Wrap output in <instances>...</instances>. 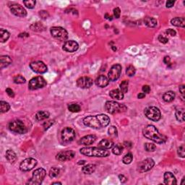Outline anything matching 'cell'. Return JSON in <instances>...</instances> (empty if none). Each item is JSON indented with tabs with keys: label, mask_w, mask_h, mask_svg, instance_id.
<instances>
[{
	"label": "cell",
	"mask_w": 185,
	"mask_h": 185,
	"mask_svg": "<svg viewBox=\"0 0 185 185\" xmlns=\"http://www.w3.org/2000/svg\"><path fill=\"white\" fill-rule=\"evenodd\" d=\"M83 123L87 127L93 129H101L109 124L110 118L105 114L89 116L83 119Z\"/></svg>",
	"instance_id": "obj_1"
},
{
	"label": "cell",
	"mask_w": 185,
	"mask_h": 185,
	"mask_svg": "<svg viewBox=\"0 0 185 185\" xmlns=\"http://www.w3.org/2000/svg\"><path fill=\"white\" fill-rule=\"evenodd\" d=\"M142 134L147 139L150 140L156 143L161 144L166 141V137L161 135L156 127L153 125H147L142 130Z\"/></svg>",
	"instance_id": "obj_2"
},
{
	"label": "cell",
	"mask_w": 185,
	"mask_h": 185,
	"mask_svg": "<svg viewBox=\"0 0 185 185\" xmlns=\"http://www.w3.org/2000/svg\"><path fill=\"white\" fill-rule=\"evenodd\" d=\"M81 154L88 157H107L110 155V152L106 149L96 147H82L80 150Z\"/></svg>",
	"instance_id": "obj_3"
},
{
	"label": "cell",
	"mask_w": 185,
	"mask_h": 185,
	"mask_svg": "<svg viewBox=\"0 0 185 185\" xmlns=\"http://www.w3.org/2000/svg\"><path fill=\"white\" fill-rule=\"evenodd\" d=\"M105 108L107 112L111 113V114L124 112L127 110V107L124 104H120L116 101H107L105 104Z\"/></svg>",
	"instance_id": "obj_4"
},
{
	"label": "cell",
	"mask_w": 185,
	"mask_h": 185,
	"mask_svg": "<svg viewBox=\"0 0 185 185\" xmlns=\"http://www.w3.org/2000/svg\"><path fill=\"white\" fill-rule=\"evenodd\" d=\"M46 175V172L45 169L39 168V169H36L33 173V176L31 179L28 181V184H32V185H39L41 184L44 179L45 176Z\"/></svg>",
	"instance_id": "obj_5"
},
{
	"label": "cell",
	"mask_w": 185,
	"mask_h": 185,
	"mask_svg": "<svg viewBox=\"0 0 185 185\" xmlns=\"http://www.w3.org/2000/svg\"><path fill=\"white\" fill-rule=\"evenodd\" d=\"M9 130L11 132L17 134H25L28 132V129L23 122L17 119L11 122L8 126Z\"/></svg>",
	"instance_id": "obj_6"
},
{
	"label": "cell",
	"mask_w": 185,
	"mask_h": 185,
	"mask_svg": "<svg viewBox=\"0 0 185 185\" xmlns=\"http://www.w3.org/2000/svg\"><path fill=\"white\" fill-rule=\"evenodd\" d=\"M51 34L54 38L61 41H65L68 38V33L64 28L52 27L50 30Z\"/></svg>",
	"instance_id": "obj_7"
},
{
	"label": "cell",
	"mask_w": 185,
	"mask_h": 185,
	"mask_svg": "<svg viewBox=\"0 0 185 185\" xmlns=\"http://www.w3.org/2000/svg\"><path fill=\"white\" fill-rule=\"evenodd\" d=\"M145 115L147 119L153 122H158L161 117V111L158 108L155 106H149L145 109Z\"/></svg>",
	"instance_id": "obj_8"
},
{
	"label": "cell",
	"mask_w": 185,
	"mask_h": 185,
	"mask_svg": "<svg viewBox=\"0 0 185 185\" xmlns=\"http://www.w3.org/2000/svg\"><path fill=\"white\" fill-rule=\"evenodd\" d=\"M46 85V81L44 78L42 77H35L32 78L29 81L28 88L29 89L34 91V90H38L40 88H43Z\"/></svg>",
	"instance_id": "obj_9"
},
{
	"label": "cell",
	"mask_w": 185,
	"mask_h": 185,
	"mask_svg": "<svg viewBox=\"0 0 185 185\" xmlns=\"http://www.w3.org/2000/svg\"><path fill=\"white\" fill-rule=\"evenodd\" d=\"M121 72H122V66L120 65L116 64L113 65L108 74V78L109 81L113 82L118 80L120 77Z\"/></svg>",
	"instance_id": "obj_10"
},
{
	"label": "cell",
	"mask_w": 185,
	"mask_h": 185,
	"mask_svg": "<svg viewBox=\"0 0 185 185\" xmlns=\"http://www.w3.org/2000/svg\"><path fill=\"white\" fill-rule=\"evenodd\" d=\"M75 132L70 127H65L62 131V141L65 143H69L74 140L75 138Z\"/></svg>",
	"instance_id": "obj_11"
},
{
	"label": "cell",
	"mask_w": 185,
	"mask_h": 185,
	"mask_svg": "<svg viewBox=\"0 0 185 185\" xmlns=\"http://www.w3.org/2000/svg\"><path fill=\"white\" fill-rule=\"evenodd\" d=\"M37 165V161L33 158H28L25 159L20 164V169L22 172H28L32 170Z\"/></svg>",
	"instance_id": "obj_12"
},
{
	"label": "cell",
	"mask_w": 185,
	"mask_h": 185,
	"mask_svg": "<svg viewBox=\"0 0 185 185\" xmlns=\"http://www.w3.org/2000/svg\"><path fill=\"white\" fill-rule=\"evenodd\" d=\"M155 162L152 158H146L138 165V170L140 173L148 172L154 166Z\"/></svg>",
	"instance_id": "obj_13"
},
{
	"label": "cell",
	"mask_w": 185,
	"mask_h": 185,
	"mask_svg": "<svg viewBox=\"0 0 185 185\" xmlns=\"http://www.w3.org/2000/svg\"><path fill=\"white\" fill-rule=\"evenodd\" d=\"M30 67L33 72L39 74H43L47 72V66L41 61H36L31 62L30 64Z\"/></svg>",
	"instance_id": "obj_14"
},
{
	"label": "cell",
	"mask_w": 185,
	"mask_h": 185,
	"mask_svg": "<svg viewBox=\"0 0 185 185\" xmlns=\"http://www.w3.org/2000/svg\"><path fill=\"white\" fill-rule=\"evenodd\" d=\"M75 156V153L73 150H66V151L60 152L56 155V159L61 162L70 161Z\"/></svg>",
	"instance_id": "obj_15"
},
{
	"label": "cell",
	"mask_w": 185,
	"mask_h": 185,
	"mask_svg": "<svg viewBox=\"0 0 185 185\" xmlns=\"http://www.w3.org/2000/svg\"><path fill=\"white\" fill-rule=\"evenodd\" d=\"M10 10L12 14L15 15V16L21 17V18H25L27 15V12H26V9L21 6V4H14L10 6Z\"/></svg>",
	"instance_id": "obj_16"
},
{
	"label": "cell",
	"mask_w": 185,
	"mask_h": 185,
	"mask_svg": "<svg viewBox=\"0 0 185 185\" xmlns=\"http://www.w3.org/2000/svg\"><path fill=\"white\" fill-rule=\"evenodd\" d=\"M93 84V80L89 77H82L77 80V85L82 89L90 88Z\"/></svg>",
	"instance_id": "obj_17"
},
{
	"label": "cell",
	"mask_w": 185,
	"mask_h": 185,
	"mask_svg": "<svg viewBox=\"0 0 185 185\" xmlns=\"http://www.w3.org/2000/svg\"><path fill=\"white\" fill-rule=\"evenodd\" d=\"M79 45L77 43V42L75 41H73V40H69V41H65V43L63 45V49L64 51L67 52L72 53L76 52V51L78 49Z\"/></svg>",
	"instance_id": "obj_18"
},
{
	"label": "cell",
	"mask_w": 185,
	"mask_h": 185,
	"mask_svg": "<svg viewBox=\"0 0 185 185\" xmlns=\"http://www.w3.org/2000/svg\"><path fill=\"white\" fill-rule=\"evenodd\" d=\"M96 139H97V138H96V135H86V136H84L83 138L80 139V143L84 145H89L94 143Z\"/></svg>",
	"instance_id": "obj_19"
},
{
	"label": "cell",
	"mask_w": 185,
	"mask_h": 185,
	"mask_svg": "<svg viewBox=\"0 0 185 185\" xmlns=\"http://www.w3.org/2000/svg\"><path fill=\"white\" fill-rule=\"evenodd\" d=\"M164 183L167 185H175L177 184L176 177L171 172H166L164 174Z\"/></svg>",
	"instance_id": "obj_20"
},
{
	"label": "cell",
	"mask_w": 185,
	"mask_h": 185,
	"mask_svg": "<svg viewBox=\"0 0 185 185\" xmlns=\"http://www.w3.org/2000/svg\"><path fill=\"white\" fill-rule=\"evenodd\" d=\"M96 84L97 86L100 87V88H105L109 83V80L107 77H106L105 75H100L99 77H98L96 80Z\"/></svg>",
	"instance_id": "obj_21"
},
{
	"label": "cell",
	"mask_w": 185,
	"mask_h": 185,
	"mask_svg": "<svg viewBox=\"0 0 185 185\" xmlns=\"http://www.w3.org/2000/svg\"><path fill=\"white\" fill-rule=\"evenodd\" d=\"M12 59L9 56H1L0 57V68L3 69L6 67L9 66L12 63Z\"/></svg>",
	"instance_id": "obj_22"
},
{
	"label": "cell",
	"mask_w": 185,
	"mask_h": 185,
	"mask_svg": "<svg viewBox=\"0 0 185 185\" xmlns=\"http://www.w3.org/2000/svg\"><path fill=\"white\" fill-rule=\"evenodd\" d=\"M109 96L116 100H122L124 99V93L119 89H114L110 91Z\"/></svg>",
	"instance_id": "obj_23"
},
{
	"label": "cell",
	"mask_w": 185,
	"mask_h": 185,
	"mask_svg": "<svg viewBox=\"0 0 185 185\" xmlns=\"http://www.w3.org/2000/svg\"><path fill=\"white\" fill-rule=\"evenodd\" d=\"M99 147H101L103 149H110L111 147H113V146L114 145L113 142L111 140L109 139H103L99 142Z\"/></svg>",
	"instance_id": "obj_24"
},
{
	"label": "cell",
	"mask_w": 185,
	"mask_h": 185,
	"mask_svg": "<svg viewBox=\"0 0 185 185\" xmlns=\"http://www.w3.org/2000/svg\"><path fill=\"white\" fill-rule=\"evenodd\" d=\"M171 23L173 26H176V27H180V28H184L185 26V21L184 18H173V19L171 21Z\"/></svg>",
	"instance_id": "obj_25"
},
{
	"label": "cell",
	"mask_w": 185,
	"mask_h": 185,
	"mask_svg": "<svg viewBox=\"0 0 185 185\" xmlns=\"http://www.w3.org/2000/svg\"><path fill=\"white\" fill-rule=\"evenodd\" d=\"M5 157L6 159L7 160V161H8L9 163H11V164L14 163L17 160L16 153H15L12 150H7V151H6Z\"/></svg>",
	"instance_id": "obj_26"
},
{
	"label": "cell",
	"mask_w": 185,
	"mask_h": 185,
	"mask_svg": "<svg viewBox=\"0 0 185 185\" xmlns=\"http://www.w3.org/2000/svg\"><path fill=\"white\" fill-rule=\"evenodd\" d=\"M144 23L145 24V26H147L148 28H155L156 27L158 22H157V21L154 18L146 17L144 19Z\"/></svg>",
	"instance_id": "obj_27"
},
{
	"label": "cell",
	"mask_w": 185,
	"mask_h": 185,
	"mask_svg": "<svg viewBox=\"0 0 185 185\" xmlns=\"http://www.w3.org/2000/svg\"><path fill=\"white\" fill-rule=\"evenodd\" d=\"M175 93L173 91H168V92L165 93L163 96V99L165 102L167 103H170V102L173 101L175 99Z\"/></svg>",
	"instance_id": "obj_28"
},
{
	"label": "cell",
	"mask_w": 185,
	"mask_h": 185,
	"mask_svg": "<svg viewBox=\"0 0 185 185\" xmlns=\"http://www.w3.org/2000/svg\"><path fill=\"white\" fill-rule=\"evenodd\" d=\"M49 112L47 111H38L35 114V119L37 121H43L48 119L49 117Z\"/></svg>",
	"instance_id": "obj_29"
},
{
	"label": "cell",
	"mask_w": 185,
	"mask_h": 185,
	"mask_svg": "<svg viewBox=\"0 0 185 185\" xmlns=\"http://www.w3.org/2000/svg\"><path fill=\"white\" fill-rule=\"evenodd\" d=\"M96 168V166L94 164H88L82 167V172L85 174H91L95 172Z\"/></svg>",
	"instance_id": "obj_30"
},
{
	"label": "cell",
	"mask_w": 185,
	"mask_h": 185,
	"mask_svg": "<svg viewBox=\"0 0 185 185\" xmlns=\"http://www.w3.org/2000/svg\"><path fill=\"white\" fill-rule=\"evenodd\" d=\"M10 34L8 31L3 28L0 29V41H1V43L7 41L10 38Z\"/></svg>",
	"instance_id": "obj_31"
},
{
	"label": "cell",
	"mask_w": 185,
	"mask_h": 185,
	"mask_svg": "<svg viewBox=\"0 0 185 185\" xmlns=\"http://www.w3.org/2000/svg\"><path fill=\"white\" fill-rule=\"evenodd\" d=\"M30 29L33 31H36V32H41V31L44 30L45 27L43 24L41 23H33L30 26Z\"/></svg>",
	"instance_id": "obj_32"
},
{
	"label": "cell",
	"mask_w": 185,
	"mask_h": 185,
	"mask_svg": "<svg viewBox=\"0 0 185 185\" xmlns=\"http://www.w3.org/2000/svg\"><path fill=\"white\" fill-rule=\"evenodd\" d=\"M175 115L176 118L179 122H184V108H181L179 109H177Z\"/></svg>",
	"instance_id": "obj_33"
},
{
	"label": "cell",
	"mask_w": 185,
	"mask_h": 185,
	"mask_svg": "<svg viewBox=\"0 0 185 185\" xmlns=\"http://www.w3.org/2000/svg\"><path fill=\"white\" fill-rule=\"evenodd\" d=\"M123 149H124V147L122 145L116 144L113 146L112 153L114 155H121L122 153V152H123Z\"/></svg>",
	"instance_id": "obj_34"
},
{
	"label": "cell",
	"mask_w": 185,
	"mask_h": 185,
	"mask_svg": "<svg viewBox=\"0 0 185 185\" xmlns=\"http://www.w3.org/2000/svg\"><path fill=\"white\" fill-rule=\"evenodd\" d=\"M10 106L7 102L3 101L0 102V111H1V113L7 112L10 110Z\"/></svg>",
	"instance_id": "obj_35"
},
{
	"label": "cell",
	"mask_w": 185,
	"mask_h": 185,
	"mask_svg": "<svg viewBox=\"0 0 185 185\" xmlns=\"http://www.w3.org/2000/svg\"><path fill=\"white\" fill-rule=\"evenodd\" d=\"M68 109H69V111L73 113H77L80 111L81 110V108H80V105L77 103H71L68 106Z\"/></svg>",
	"instance_id": "obj_36"
},
{
	"label": "cell",
	"mask_w": 185,
	"mask_h": 185,
	"mask_svg": "<svg viewBox=\"0 0 185 185\" xmlns=\"http://www.w3.org/2000/svg\"><path fill=\"white\" fill-rule=\"evenodd\" d=\"M60 169H58V168L57 167H53L50 169V171H49V176L52 179L55 178V177L58 176V175L60 174Z\"/></svg>",
	"instance_id": "obj_37"
},
{
	"label": "cell",
	"mask_w": 185,
	"mask_h": 185,
	"mask_svg": "<svg viewBox=\"0 0 185 185\" xmlns=\"http://www.w3.org/2000/svg\"><path fill=\"white\" fill-rule=\"evenodd\" d=\"M133 160V155L131 153H128L127 154H126L124 156L122 161L124 164H131V162Z\"/></svg>",
	"instance_id": "obj_38"
},
{
	"label": "cell",
	"mask_w": 185,
	"mask_h": 185,
	"mask_svg": "<svg viewBox=\"0 0 185 185\" xmlns=\"http://www.w3.org/2000/svg\"><path fill=\"white\" fill-rule=\"evenodd\" d=\"M128 80H124V81L120 84V91L123 93H127V91H128Z\"/></svg>",
	"instance_id": "obj_39"
},
{
	"label": "cell",
	"mask_w": 185,
	"mask_h": 185,
	"mask_svg": "<svg viewBox=\"0 0 185 185\" xmlns=\"http://www.w3.org/2000/svg\"><path fill=\"white\" fill-rule=\"evenodd\" d=\"M135 72H136V69L134 67L133 65H130L127 68V70H126V74L129 76V77H133L135 75Z\"/></svg>",
	"instance_id": "obj_40"
},
{
	"label": "cell",
	"mask_w": 185,
	"mask_h": 185,
	"mask_svg": "<svg viewBox=\"0 0 185 185\" xmlns=\"http://www.w3.org/2000/svg\"><path fill=\"white\" fill-rule=\"evenodd\" d=\"M35 3H36V1H34V0H28V1H23V4H25V6L28 9L34 8L35 5Z\"/></svg>",
	"instance_id": "obj_41"
},
{
	"label": "cell",
	"mask_w": 185,
	"mask_h": 185,
	"mask_svg": "<svg viewBox=\"0 0 185 185\" xmlns=\"http://www.w3.org/2000/svg\"><path fill=\"white\" fill-rule=\"evenodd\" d=\"M13 81L16 84H23L26 82V78L23 77L22 75H18L15 76L13 79Z\"/></svg>",
	"instance_id": "obj_42"
},
{
	"label": "cell",
	"mask_w": 185,
	"mask_h": 185,
	"mask_svg": "<svg viewBox=\"0 0 185 185\" xmlns=\"http://www.w3.org/2000/svg\"><path fill=\"white\" fill-rule=\"evenodd\" d=\"M108 133L110 136L116 137V136H117V135H118L117 129H116V127H114V126H111V127L108 128Z\"/></svg>",
	"instance_id": "obj_43"
},
{
	"label": "cell",
	"mask_w": 185,
	"mask_h": 185,
	"mask_svg": "<svg viewBox=\"0 0 185 185\" xmlns=\"http://www.w3.org/2000/svg\"><path fill=\"white\" fill-rule=\"evenodd\" d=\"M145 149L147 152H154L156 149V146L154 144L152 143H146L145 145Z\"/></svg>",
	"instance_id": "obj_44"
},
{
	"label": "cell",
	"mask_w": 185,
	"mask_h": 185,
	"mask_svg": "<svg viewBox=\"0 0 185 185\" xmlns=\"http://www.w3.org/2000/svg\"><path fill=\"white\" fill-rule=\"evenodd\" d=\"M38 15H39V16L41 17V19H43V20L47 19V18L49 17V14L48 13L47 11H46V10L40 11L39 13H38Z\"/></svg>",
	"instance_id": "obj_45"
},
{
	"label": "cell",
	"mask_w": 185,
	"mask_h": 185,
	"mask_svg": "<svg viewBox=\"0 0 185 185\" xmlns=\"http://www.w3.org/2000/svg\"><path fill=\"white\" fill-rule=\"evenodd\" d=\"M184 145H182L180 146L178 148V150H177V153H178V155H179L181 158H184Z\"/></svg>",
	"instance_id": "obj_46"
},
{
	"label": "cell",
	"mask_w": 185,
	"mask_h": 185,
	"mask_svg": "<svg viewBox=\"0 0 185 185\" xmlns=\"http://www.w3.org/2000/svg\"><path fill=\"white\" fill-rule=\"evenodd\" d=\"M120 15H121V10L119 7H116V8L113 9V15H114V17L116 18V19L120 18Z\"/></svg>",
	"instance_id": "obj_47"
},
{
	"label": "cell",
	"mask_w": 185,
	"mask_h": 185,
	"mask_svg": "<svg viewBox=\"0 0 185 185\" xmlns=\"http://www.w3.org/2000/svg\"><path fill=\"white\" fill-rule=\"evenodd\" d=\"M158 41L162 43H168V41H169V39H168L166 37H165L164 35H160L159 36H158Z\"/></svg>",
	"instance_id": "obj_48"
},
{
	"label": "cell",
	"mask_w": 185,
	"mask_h": 185,
	"mask_svg": "<svg viewBox=\"0 0 185 185\" xmlns=\"http://www.w3.org/2000/svg\"><path fill=\"white\" fill-rule=\"evenodd\" d=\"M166 33L167 34H169V35H170L171 36H175L176 34V30H174V29H168L166 31Z\"/></svg>",
	"instance_id": "obj_49"
},
{
	"label": "cell",
	"mask_w": 185,
	"mask_h": 185,
	"mask_svg": "<svg viewBox=\"0 0 185 185\" xmlns=\"http://www.w3.org/2000/svg\"><path fill=\"white\" fill-rule=\"evenodd\" d=\"M142 91H143L144 93H149L150 91V88L149 85H144V86H142Z\"/></svg>",
	"instance_id": "obj_50"
},
{
	"label": "cell",
	"mask_w": 185,
	"mask_h": 185,
	"mask_svg": "<svg viewBox=\"0 0 185 185\" xmlns=\"http://www.w3.org/2000/svg\"><path fill=\"white\" fill-rule=\"evenodd\" d=\"M6 93H7V95H8L10 97L13 98L14 96H15V93H14L13 91H12L11 88H7V89H6Z\"/></svg>",
	"instance_id": "obj_51"
},
{
	"label": "cell",
	"mask_w": 185,
	"mask_h": 185,
	"mask_svg": "<svg viewBox=\"0 0 185 185\" xmlns=\"http://www.w3.org/2000/svg\"><path fill=\"white\" fill-rule=\"evenodd\" d=\"M175 1H173V0H169V1H166V7L167 8H171V7H173L174 5Z\"/></svg>",
	"instance_id": "obj_52"
},
{
	"label": "cell",
	"mask_w": 185,
	"mask_h": 185,
	"mask_svg": "<svg viewBox=\"0 0 185 185\" xmlns=\"http://www.w3.org/2000/svg\"><path fill=\"white\" fill-rule=\"evenodd\" d=\"M179 92L181 93V96H182V98H183V100H184V85H181L179 86Z\"/></svg>",
	"instance_id": "obj_53"
},
{
	"label": "cell",
	"mask_w": 185,
	"mask_h": 185,
	"mask_svg": "<svg viewBox=\"0 0 185 185\" xmlns=\"http://www.w3.org/2000/svg\"><path fill=\"white\" fill-rule=\"evenodd\" d=\"M119 180H120V181L122 183L126 182V181H127V179L126 178V177L124 176V175H122V174L119 175Z\"/></svg>",
	"instance_id": "obj_54"
},
{
	"label": "cell",
	"mask_w": 185,
	"mask_h": 185,
	"mask_svg": "<svg viewBox=\"0 0 185 185\" xmlns=\"http://www.w3.org/2000/svg\"><path fill=\"white\" fill-rule=\"evenodd\" d=\"M170 61H171V60H170V57H169L166 56V57H164V62L165 64H166V65H168V64L170 63Z\"/></svg>",
	"instance_id": "obj_55"
},
{
	"label": "cell",
	"mask_w": 185,
	"mask_h": 185,
	"mask_svg": "<svg viewBox=\"0 0 185 185\" xmlns=\"http://www.w3.org/2000/svg\"><path fill=\"white\" fill-rule=\"evenodd\" d=\"M145 97V93H140L138 95V98L140 99H144Z\"/></svg>",
	"instance_id": "obj_56"
},
{
	"label": "cell",
	"mask_w": 185,
	"mask_h": 185,
	"mask_svg": "<svg viewBox=\"0 0 185 185\" xmlns=\"http://www.w3.org/2000/svg\"><path fill=\"white\" fill-rule=\"evenodd\" d=\"M124 146L126 147H132V143L130 142H124Z\"/></svg>",
	"instance_id": "obj_57"
},
{
	"label": "cell",
	"mask_w": 185,
	"mask_h": 185,
	"mask_svg": "<svg viewBox=\"0 0 185 185\" xmlns=\"http://www.w3.org/2000/svg\"><path fill=\"white\" fill-rule=\"evenodd\" d=\"M86 164V161H84V160H82V161H78V163H77V164H78V165H83V164Z\"/></svg>",
	"instance_id": "obj_58"
},
{
	"label": "cell",
	"mask_w": 185,
	"mask_h": 185,
	"mask_svg": "<svg viewBox=\"0 0 185 185\" xmlns=\"http://www.w3.org/2000/svg\"><path fill=\"white\" fill-rule=\"evenodd\" d=\"M28 33H21L19 35V37H24L25 35H27Z\"/></svg>",
	"instance_id": "obj_59"
},
{
	"label": "cell",
	"mask_w": 185,
	"mask_h": 185,
	"mask_svg": "<svg viewBox=\"0 0 185 185\" xmlns=\"http://www.w3.org/2000/svg\"><path fill=\"white\" fill-rule=\"evenodd\" d=\"M52 184H62V183L61 182H53L52 183Z\"/></svg>",
	"instance_id": "obj_60"
},
{
	"label": "cell",
	"mask_w": 185,
	"mask_h": 185,
	"mask_svg": "<svg viewBox=\"0 0 185 185\" xmlns=\"http://www.w3.org/2000/svg\"><path fill=\"white\" fill-rule=\"evenodd\" d=\"M184 178L182 179V182H181V184H184Z\"/></svg>",
	"instance_id": "obj_61"
}]
</instances>
